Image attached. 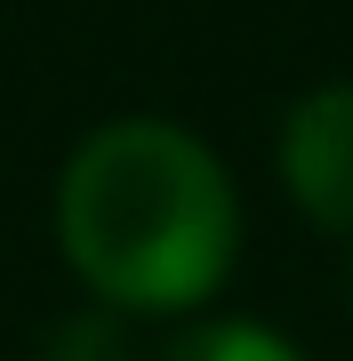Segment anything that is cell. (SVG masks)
<instances>
[{"instance_id": "1", "label": "cell", "mask_w": 353, "mask_h": 361, "mask_svg": "<svg viewBox=\"0 0 353 361\" xmlns=\"http://www.w3.org/2000/svg\"><path fill=\"white\" fill-rule=\"evenodd\" d=\"M65 265L113 313H193L241 257V193L177 121H105L56 177Z\"/></svg>"}, {"instance_id": "2", "label": "cell", "mask_w": 353, "mask_h": 361, "mask_svg": "<svg viewBox=\"0 0 353 361\" xmlns=\"http://www.w3.org/2000/svg\"><path fill=\"white\" fill-rule=\"evenodd\" d=\"M281 193L305 225L353 233V80H321L281 113Z\"/></svg>"}, {"instance_id": "3", "label": "cell", "mask_w": 353, "mask_h": 361, "mask_svg": "<svg viewBox=\"0 0 353 361\" xmlns=\"http://www.w3.org/2000/svg\"><path fill=\"white\" fill-rule=\"evenodd\" d=\"M161 361H305V353L289 345L281 329H265V322H201V329H185Z\"/></svg>"}, {"instance_id": "4", "label": "cell", "mask_w": 353, "mask_h": 361, "mask_svg": "<svg viewBox=\"0 0 353 361\" xmlns=\"http://www.w3.org/2000/svg\"><path fill=\"white\" fill-rule=\"evenodd\" d=\"M40 361H129V329L113 313H73L40 337Z\"/></svg>"}]
</instances>
